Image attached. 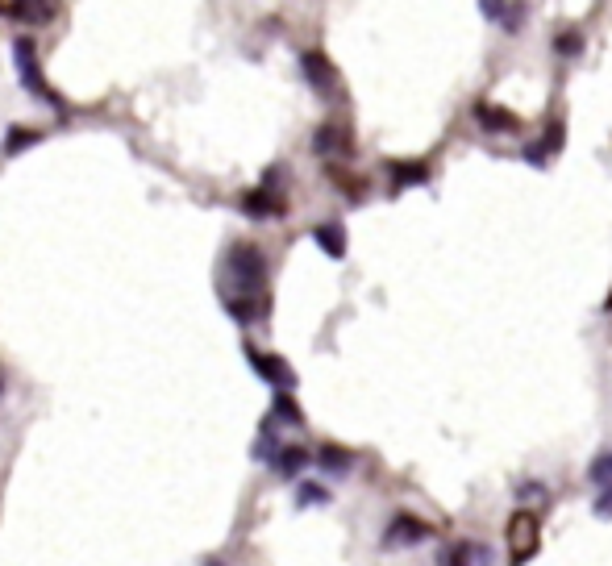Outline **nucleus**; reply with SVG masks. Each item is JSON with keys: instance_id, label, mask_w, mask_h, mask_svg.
<instances>
[{"instance_id": "nucleus-15", "label": "nucleus", "mask_w": 612, "mask_h": 566, "mask_svg": "<svg viewBox=\"0 0 612 566\" xmlns=\"http://www.w3.org/2000/svg\"><path fill=\"white\" fill-rule=\"evenodd\" d=\"M588 479H592V483L600 487V492H604V487H612V450H608V454H600V458L592 462Z\"/></svg>"}, {"instance_id": "nucleus-16", "label": "nucleus", "mask_w": 612, "mask_h": 566, "mask_svg": "<svg viewBox=\"0 0 612 566\" xmlns=\"http://www.w3.org/2000/svg\"><path fill=\"white\" fill-rule=\"evenodd\" d=\"M317 154H334V150H346V138H338V130H334V125H325V130L317 134Z\"/></svg>"}, {"instance_id": "nucleus-3", "label": "nucleus", "mask_w": 612, "mask_h": 566, "mask_svg": "<svg viewBox=\"0 0 612 566\" xmlns=\"http://www.w3.org/2000/svg\"><path fill=\"white\" fill-rule=\"evenodd\" d=\"M13 59H17V80H21L25 88H30L38 100H46L50 109H63V105H59V96L50 92L42 67H38V55H34V42H30V38H17V42H13Z\"/></svg>"}, {"instance_id": "nucleus-21", "label": "nucleus", "mask_w": 612, "mask_h": 566, "mask_svg": "<svg viewBox=\"0 0 612 566\" xmlns=\"http://www.w3.org/2000/svg\"><path fill=\"white\" fill-rule=\"evenodd\" d=\"M209 566H225V562H209Z\"/></svg>"}, {"instance_id": "nucleus-7", "label": "nucleus", "mask_w": 612, "mask_h": 566, "mask_svg": "<svg viewBox=\"0 0 612 566\" xmlns=\"http://www.w3.org/2000/svg\"><path fill=\"white\" fill-rule=\"evenodd\" d=\"M313 242L329 254V259H342V254H346V234H342V225H338V221L317 225V229H313Z\"/></svg>"}, {"instance_id": "nucleus-2", "label": "nucleus", "mask_w": 612, "mask_h": 566, "mask_svg": "<svg viewBox=\"0 0 612 566\" xmlns=\"http://www.w3.org/2000/svg\"><path fill=\"white\" fill-rule=\"evenodd\" d=\"M504 542H508V558L529 562L533 554L542 550V521L533 517L529 508L513 512V517H508V529H504Z\"/></svg>"}, {"instance_id": "nucleus-22", "label": "nucleus", "mask_w": 612, "mask_h": 566, "mask_svg": "<svg viewBox=\"0 0 612 566\" xmlns=\"http://www.w3.org/2000/svg\"><path fill=\"white\" fill-rule=\"evenodd\" d=\"M0 392H5V388H0Z\"/></svg>"}, {"instance_id": "nucleus-13", "label": "nucleus", "mask_w": 612, "mask_h": 566, "mask_svg": "<svg viewBox=\"0 0 612 566\" xmlns=\"http://www.w3.org/2000/svg\"><path fill=\"white\" fill-rule=\"evenodd\" d=\"M0 13L17 17V21H50V17H55V9H50V5H0Z\"/></svg>"}, {"instance_id": "nucleus-1", "label": "nucleus", "mask_w": 612, "mask_h": 566, "mask_svg": "<svg viewBox=\"0 0 612 566\" xmlns=\"http://www.w3.org/2000/svg\"><path fill=\"white\" fill-rule=\"evenodd\" d=\"M225 271L229 279H234V288L238 296H229L225 308H229V317H238V321H254L263 313V283H267V259H263V250L259 246H250V242H234L225 254Z\"/></svg>"}, {"instance_id": "nucleus-8", "label": "nucleus", "mask_w": 612, "mask_h": 566, "mask_svg": "<svg viewBox=\"0 0 612 566\" xmlns=\"http://www.w3.org/2000/svg\"><path fill=\"white\" fill-rule=\"evenodd\" d=\"M300 71H304V80H309L317 92L334 88V67H329V59H321V55H304V59H300Z\"/></svg>"}, {"instance_id": "nucleus-6", "label": "nucleus", "mask_w": 612, "mask_h": 566, "mask_svg": "<svg viewBox=\"0 0 612 566\" xmlns=\"http://www.w3.org/2000/svg\"><path fill=\"white\" fill-rule=\"evenodd\" d=\"M271 467H275V475H279V479H296L304 467H309V450H300V446H284V450L275 454Z\"/></svg>"}, {"instance_id": "nucleus-11", "label": "nucleus", "mask_w": 612, "mask_h": 566, "mask_svg": "<svg viewBox=\"0 0 612 566\" xmlns=\"http://www.w3.org/2000/svg\"><path fill=\"white\" fill-rule=\"evenodd\" d=\"M483 17H488V21H500L508 34H517V25H521L525 9H521V5H483Z\"/></svg>"}, {"instance_id": "nucleus-10", "label": "nucleus", "mask_w": 612, "mask_h": 566, "mask_svg": "<svg viewBox=\"0 0 612 566\" xmlns=\"http://www.w3.org/2000/svg\"><path fill=\"white\" fill-rule=\"evenodd\" d=\"M350 462H354L350 450H338V446H321V454H317V467L329 471V475H346Z\"/></svg>"}, {"instance_id": "nucleus-9", "label": "nucleus", "mask_w": 612, "mask_h": 566, "mask_svg": "<svg viewBox=\"0 0 612 566\" xmlns=\"http://www.w3.org/2000/svg\"><path fill=\"white\" fill-rule=\"evenodd\" d=\"M475 117L483 121V130L488 134H513L517 130V117L508 113V109H492V105H479Z\"/></svg>"}, {"instance_id": "nucleus-4", "label": "nucleus", "mask_w": 612, "mask_h": 566, "mask_svg": "<svg viewBox=\"0 0 612 566\" xmlns=\"http://www.w3.org/2000/svg\"><path fill=\"white\" fill-rule=\"evenodd\" d=\"M246 358H250L254 375L267 379L271 388H279V392H292V388H296V371L284 363V358H275V354H259V350H246Z\"/></svg>"}, {"instance_id": "nucleus-12", "label": "nucleus", "mask_w": 612, "mask_h": 566, "mask_svg": "<svg viewBox=\"0 0 612 566\" xmlns=\"http://www.w3.org/2000/svg\"><path fill=\"white\" fill-rule=\"evenodd\" d=\"M242 204H246V213H250V217H275L279 209H284L279 200H271V192H250Z\"/></svg>"}, {"instance_id": "nucleus-14", "label": "nucleus", "mask_w": 612, "mask_h": 566, "mask_svg": "<svg viewBox=\"0 0 612 566\" xmlns=\"http://www.w3.org/2000/svg\"><path fill=\"white\" fill-rule=\"evenodd\" d=\"M329 504V492L321 483H300V492H296V508H321Z\"/></svg>"}, {"instance_id": "nucleus-5", "label": "nucleus", "mask_w": 612, "mask_h": 566, "mask_svg": "<svg viewBox=\"0 0 612 566\" xmlns=\"http://www.w3.org/2000/svg\"><path fill=\"white\" fill-rule=\"evenodd\" d=\"M425 537H429V529L417 517H396L384 533V542L388 546H417V542H425Z\"/></svg>"}, {"instance_id": "nucleus-18", "label": "nucleus", "mask_w": 612, "mask_h": 566, "mask_svg": "<svg viewBox=\"0 0 612 566\" xmlns=\"http://www.w3.org/2000/svg\"><path fill=\"white\" fill-rule=\"evenodd\" d=\"M592 512H596V517H600V521H608V517H612V487H604V492L596 496Z\"/></svg>"}, {"instance_id": "nucleus-20", "label": "nucleus", "mask_w": 612, "mask_h": 566, "mask_svg": "<svg viewBox=\"0 0 612 566\" xmlns=\"http://www.w3.org/2000/svg\"><path fill=\"white\" fill-rule=\"evenodd\" d=\"M30 142H38V134H21V130H13V134H9V142H5V150L13 154V150H21V146H30Z\"/></svg>"}, {"instance_id": "nucleus-17", "label": "nucleus", "mask_w": 612, "mask_h": 566, "mask_svg": "<svg viewBox=\"0 0 612 566\" xmlns=\"http://www.w3.org/2000/svg\"><path fill=\"white\" fill-rule=\"evenodd\" d=\"M275 417H284V421L300 425V408H296V404H292V400H288L284 392H279V396H275Z\"/></svg>"}, {"instance_id": "nucleus-19", "label": "nucleus", "mask_w": 612, "mask_h": 566, "mask_svg": "<svg viewBox=\"0 0 612 566\" xmlns=\"http://www.w3.org/2000/svg\"><path fill=\"white\" fill-rule=\"evenodd\" d=\"M396 184H425V167H396Z\"/></svg>"}]
</instances>
